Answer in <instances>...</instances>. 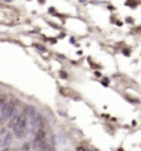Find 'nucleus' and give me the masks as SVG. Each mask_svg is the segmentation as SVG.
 Masks as SVG:
<instances>
[{"label": "nucleus", "instance_id": "4", "mask_svg": "<svg viewBox=\"0 0 141 151\" xmlns=\"http://www.w3.org/2000/svg\"><path fill=\"white\" fill-rule=\"evenodd\" d=\"M19 114L17 112V111H14V114L11 115V118L9 119V124H7V126H9V129H13L14 128V125L17 124V119H18Z\"/></svg>", "mask_w": 141, "mask_h": 151}, {"label": "nucleus", "instance_id": "6", "mask_svg": "<svg viewBox=\"0 0 141 151\" xmlns=\"http://www.w3.org/2000/svg\"><path fill=\"white\" fill-rule=\"evenodd\" d=\"M7 96H6V94H1V96H0V111L3 110V107H4L6 105V103H7Z\"/></svg>", "mask_w": 141, "mask_h": 151}, {"label": "nucleus", "instance_id": "1", "mask_svg": "<svg viewBox=\"0 0 141 151\" xmlns=\"http://www.w3.org/2000/svg\"><path fill=\"white\" fill-rule=\"evenodd\" d=\"M26 125H28V116L25 112H19V116L18 119H17V124L14 125V128L11 129L13 130V133L17 136V137H22L24 134H25V132H26Z\"/></svg>", "mask_w": 141, "mask_h": 151}, {"label": "nucleus", "instance_id": "8", "mask_svg": "<svg viewBox=\"0 0 141 151\" xmlns=\"http://www.w3.org/2000/svg\"><path fill=\"white\" fill-rule=\"evenodd\" d=\"M102 85L107 86V85H108V79H102Z\"/></svg>", "mask_w": 141, "mask_h": 151}, {"label": "nucleus", "instance_id": "5", "mask_svg": "<svg viewBox=\"0 0 141 151\" xmlns=\"http://www.w3.org/2000/svg\"><path fill=\"white\" fill-rule=\"evenodd\" d=\"M11 140H13V133L10 132V133H7V134L4 136V139H3V146L7 147V146H9V143L11 142Z\"/></svg>", "mask_w": 141, "mask_h": 151}, {"label": "nucleus", "instance_id": "3", "mask_svg": "<svg viewBox=\"0 0 141 151\" xmlns=\"http://www.w3.org/2000/svg\"><path fill=\"white\" fill-rule=\"evenodd\" d=\"M33 134H35V139H39V140H43V142H46V137H47L46 129H37V130L33 133Z\"/></svg>", "mask_w": 141, "mask_h": 151}, {"label": "nucleus", "instance_id": "7", "mask_svg": "<svg viewBox=\"0 0 141 151\" xmlns=\"http://www.w3.org/2000/svg\"><path fill=\"white\" fill-rule=\"evenodd\" d=\"M32 146H31V143H25L22 147H21V151H31Z\"/></svg>", "mask_w": 141, "mask_h": 151}, {"label": "nucleus", "instance_id": "10", "mask_svg": "<svg viewBox=\"0 0 141 151\" xmlns=\"http://www.w3.org/2000/svg\"><path fill=\"white\" fill-rule=\"evenodd\" d=\"M10 151H19V150H17V148H13V150H10Z\"/></svg>", "mask_w": 141, "mask_h": 151}, {"label": "nucleus", "instance_id": "2", "mask_svg": "<svg viewBox=\"0 0 141 151\" xmlns=\"http://www.w3.org/2000/svg\"><path fill=\"white\" fill-rule=\"evenodd\" d=\"M14 111H15V103L14 101H7L6 105L3 107V110L0 111V124H6L11 118Z\"/></svg>", "mask_w": 141, "mask_h": 151}, {"label": "nucleus", "instance_id": "9", "mask_svg": "<svg viewBox=\"0 0 141 151\" xmlns=\"http://www.w3.org/2000/svg\"><path fill=\"white\" fill-rule=\"evenodd\" d=\"M1 151H10V148L9 147H4V150H1Z\"/></svg>", "mask_w": 141, "mask_h": 151}]
</instances>
